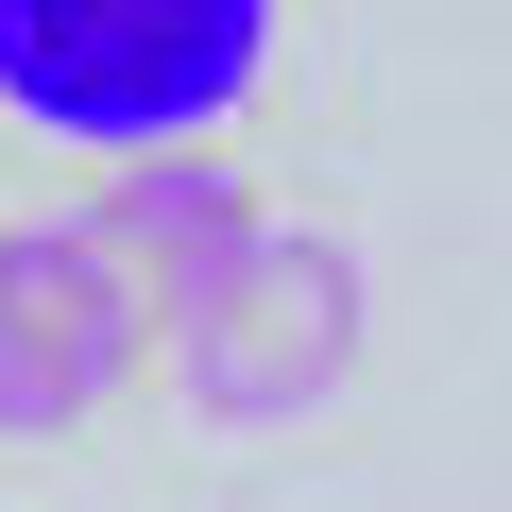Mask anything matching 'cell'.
I'll list each match as a JSON object with an SVG mask.
<instances>
[{"label":"cell","mask_w":512,"mask_h":512,"mask_svg":"<svg viewBox=\"0 0 512 512\" xmlns=\"http://www.w3.org/2000/svg\"><path fill=\"white\" fill-rule=\"evenodd\" d=\"M274 86V0H0V103L69 154H188Z\"/></svg>","instance_id":"6da1fadb"},{"label":"cell","mask_w":512,"mask_h":512,"mask_svg":"<svg viewBox=\"0 0 512 512\" xmlns=\"http://www.w3.org/2000/svg\"><path fill=\"white\" fill-rule=\"evenodd\" d=\"M376 359V274H359V239L325 222H256V256L171 325V393L205 444H256V427H308L342 410Z\"/></svg>","instance_id":"7a4b0ae2"},{"label":"cell","mask_w":512,"mask_h":512,"mask_svg":"<svg viewBox=\"0 0 512 512\" xmlns=\"http://www.w3.org/2000/svg\"><path fill=\"white\" fill-rule=\"evenodd\" d=\"M154 291L103 256V222H0V444H69L137 393Z\"/></svg>","instance_id":"3957f363"},{"label":"cell","mask_w":512,"mask_h":512,"mask_svg":"<svg viewBox=\"0 0 512 512\" xmlns=\"http://www.w3.org/2000/svg\"><path fill=\"white\" fill-rule=\"evenodd\" d=\"M103 256L154 291V325H188L239 256H256V205H239V171H120V188H103Z\"/></svg>","instance_id":"277c9868"}]
</instances>
